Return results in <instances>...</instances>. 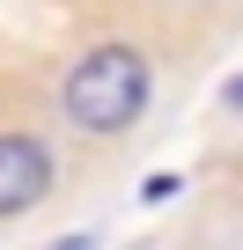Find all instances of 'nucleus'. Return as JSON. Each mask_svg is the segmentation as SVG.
I'll return each mask as SVG.
<instances>
[{
	"label": "nucleus",
	"mask_w": 243,
	"mask_h": 250,
	"mask_svg": "<svg viewBox=\"0 0 243 250\" xmlns=\"http://www.w3.org/2000/svg\"><path fill=\"white\" fill-rule=\"evenodd\" d=\"M59 103H66V118H74V133H96V140L126 133V125L148 110V59H140L133 44L110 37V44H96V52L74 59Z\"/></svg>",
	"instance_id": "f257e3e1"
},
{
	"label": "nucleus",
	"mask_w": 243,
	"mask_h": 250,
	"mask_svg": "<svg viewBox=\"0 0 243 250\" xmlns=\"http://www.w3.org/2000/svg\"><path fill=\"white\" fill-rule=\"evenodd\" d=\"M52 191V147L37 133H0V221L30 213Z\"/></svg>",
	"instance_id": "f03ea898"
},
{
	"label": "nucleus",
	"mask_w": 243,
	"mask_h": 250,
	"mask_svg": "<svg viewBox=\"0 0 243 250\" xmlns=\"http://www.w3.org/2000/svg\"><path fill=\"white\" fill-rule=\"evenodd\" d=\"M177 191H184V177H148V184H140L148 206H162V199H177Z\"/></svg>",
	"instance_id": "7ed1b4c3"
},
{
	"label": "nucleus",
	"mask_w": 243,
	"mask_h": 250,
	"mask_svg": "<svg viewBox=\"0 0 243 250\" xmlns=\"http://www.w3.org/2000/svg\"><path fill=\"white\" fill-rule=\"evenodd\" d=\"M52 250H96V243H88V235H59Z\"/></svg>",
	"instance_id": "20e7f679"
},
{
	"label": "nucleus",
	"mask_w": 243,
	"mask_h": 250,
	"mask_svg": "<svg viewBox=\"0 0 243 250\" xmlns=\"http://www.w3.org/2000/svg\"><path fill=\"white\" fill-rule=\"evenodd\" d=\"M221 103H228V110H243V81H236V88H228V96H221Z\"/></svg>",
	"instance_id": "39448f33"
}]
</instances>
